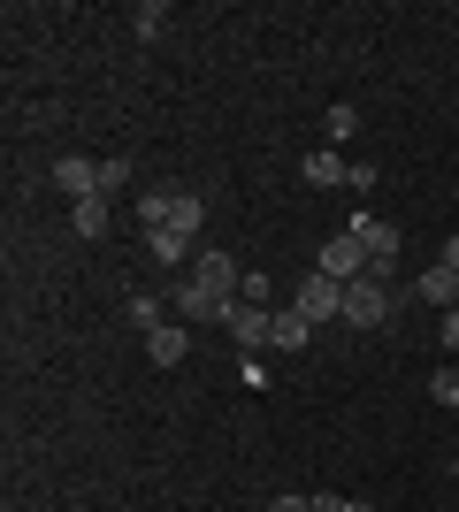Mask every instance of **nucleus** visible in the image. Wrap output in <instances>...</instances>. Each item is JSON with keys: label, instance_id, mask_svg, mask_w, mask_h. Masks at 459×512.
Wrapping results in <instances>:
<instances>
[{"label": "nucleus", "instance_id": "f8f14e48", "mask_svg": "<svg viewBox=\"0 0 459 512\" xmlns=\"http://www.w3.org/2000/svg\"><path fill=\"white\" fill-rule=\"evenodd\" d=\"M146 253L161 260V268H184V260H199V245H192V237H176V230H153Z\"/></svg>", "mask_w": 459, "mask_h": 512}, {"label": "nucleus", "instance_id": "f257e3e1", "mask_svg": "<svg viewBox=\"0 0 459 512\" xmlns=\"http://www.w3.org/2000/svg\"><path fill=\"white\" fill-rule=\"evenodd\" d=\"M238 283H245V260L207 245V253L176 276L169 306H176V321H192V329H222V321H230V306H238Z\"/></svg>", "mask_w": 459, "mask_h": 512}, {"label": "nucleus", "instance_id": "ddd939ff", "mask_svg": "<svg viewBox=\"0 0 459 512\" xmlns=\"http://www.w3.org/2000/svg\"><path fill=\"white\" fill-rule=\"evenodd\" d=\"M169 214H176V192H146V199H138V230H169Z\"/></svg>", "mask_w": 459, "mask_h": 512}, {"label": "nucleus", "instance_id": "6e6552de", "mask_svg": "<svg viewBox=\"0 0 459 512\" xmlns=\"http://www.w3.org/2000/svg\"><path fill=\"white\" fill-rule=\"evenodd\" d=\"M299 176L314 184V192H329V184H345V176H352V161H345L337 146H314V153L299 161Z\"/></svg>", "mask_w": 459, "mask_h": 512}, {"label": "nucleus", "instance_id": "39448f33", "mask_svg": "<svg viewBox=\"0 0 459 512\" xmlns=\"http://www.w3.org/2000/svg\"><path fill=\"white\" fill-rule=\"evenodd\" d=\"M314 268H322L329 283H360V276H375V268H368V253H360V237H352V230H345V237H329Z\"/></svg>", "mask_w": 459, "mask_h": 512}, {"label": "nucleus", "instance_id": "4be33fe9", "mask_svg": "<svg viewBox=\"0 0 459 512\" xmlns=\"http://www.w3.org/2000/svg\"><path fill=\"white\" fill-rule=\"evenodd\" d=\"M375 184H383V176H375V169H368V161H352V176H345V192H360V199H368V192H375Z\"/></svg>", "mask_w": 459, "mask_h": 512}, {"label": "nucleus", "instance_id": "9d476101", "mask_svg": "<svg viewBox=\"0 0 459 512\" xmlns=\"http://www.w3.org/2000/svg\"><path fill=\"white\" fill-rule=\"evenodd\" d=\"M222 329H230V337H238L245 344V352H261V344H268V306H230V321H222Z\"/></svg>", "mask_w": 459, "mask_h": 512}, {"label": "nucleus", "instance_id": "f3484780", "mask_svg": "<svg viewBox=\"0 0 459 512\" xmlns=\"http://www.w3.org/2000/svg\"><path fill=\"white\" fill-rule=\"evenodd\" d=\"M131 31L138 39H161V31H169V0H146V8L131 16Z\"/></svg>", "mask_w": 459, "mask_h": 512}, {"label": "nucleus", "instance_id": "aec40b11", "mask_svg": "<svg viewBox=\"0 0 459 512\" xmlns=\"http://www.w3.org/2000/svg\"><path fill=\"white\" fill-rule=\"evenodd\" d=\"M131 329H161V299H153V291L131 299Z\"/></svg>", "mask_w": 459, "mask_h": 512}, {"label": "nucleus", "instance_id": "dca6fc26", "mask_svg": "<svg viewBox=\"0 0 459 512\" xmlns=\"http://www.w3.org/2000/svg\"><path fill=\"white\" fill-rule=\"evenodd\" d=\"M429 398H437L444 413H459V360H444L437 375H429Z\"/></svg>", "mask_w": 459, "mask_h": 512}, {"label": "nucleus", "instance_id": "1a4fd4ad", "mask_svg": "<svg viewBox=\"0 0 459 512\" xmlns=\"http://www.w3.org/2000/svg\"><path fill=\"white\" fill-rule=\"evenodd\" d=\"M306 337H314V321H306L299 306H276V314H268V352H299Z\"/></svg>", "mask_w": 459, "mask_h": 512}, {"label": "nucleus", "instance_id": "6ab92c4d", "mask_svg": "<svg viewBox=\"0 0 459 512\" xmlns=\"http://www.w3.org/2000/svg\"><path fill=\"white\" fill-rule=\"evenodd\" d=\"M329 138H337V146H345V138H360V107H352V100L329 107Z\"/></svg>", "mask_w": 459, "mask_h": 512}, {"label": "nucleus", "instance_id": "4468645a", "mask_svg": "<svg viewBox=\"0 0 459 512\" xmlns=\"http://www.w3.org/2000/svg\"><path fill=\"white\" fill-rule=\"evenodd\" d=\"M199 222H207L199 192H176V214H169V230H176V237H192V245H199Z\"/></svg>", "mask_w": 459, "mask_h": 512}, {"label": "nucleus", "instance_id": "5701e85b", "mask_svg": "<svg viewBox=\"0 0 459 512\" xmlns=\"http://www.w3.org/2000/svg\"><path fill=\"white\" fill-rule=\"evenodd\" d=\"M444 360H459V306L444 314Z\"/></svg>", "mask_w": 459, "mask_h": 512}, {"label": "nucleus", "instance_id": "423d86ee", "mask_svg": "<svg viewBox=\"0 0 459 512\" xmlns=\"http://www.w3.org/2000/svg\"><path fill=\"white\" fill-rule=\"evenodd\" d=\"M192 352V321H161V329H146V360L153 367H176Z\"/></svg>", "mask_w": 459, "mask_h": 512}, {"label": "nucleus", "instance_id": "412c9836", "mask_svg": "<svg viewBox=\"0 0 459 512\" xmlns=\"http://www.w3.org/2000/svg\"><path fill=\"white\" fill-rule=\"evenodd\" d=\"M123 184H131V161H100V199H115Z\"/></svg>", "mask_w": 459, "mask_h": 512}, {"label": "nucleus", "instance_id": "20e7f679", "mask_svg": "<svg viewBox=\"0 0 459 512\" xmlns=\"http://www.w3.org/2000/svg\"><path fill=\"white\" fill-rule=\"evenodd\" d=\"M352 237H360L368 268H383V276L398 268V222H383V214H352Z\"/></svg>", "mask_w": 459, "mask_h": 512}, {"label": "nucleus", "instance_id": "bb28decb", "mask_svg": "<svg viewBox=\"0 0 459 512\" xmlns=\"http://www.w3.org/2000/svg\"><path fill=\"white\" fill-rule=\"evenodd\" d=\"M452 467H459V436H452Z\"/></svg>", "mask_w": 459, "mask_h": 512}, {"label": "nucleus", "instance_id": "b1692460", "mask_svg": "<svg viewBox=\"0 0 459 512\" xmlns=\"http://www.w3.org/2000/svg\"><path fill=\"white\" fill-rule=\"evenodd\" d=\"M261 512H314V497H268Z\"/></svg>", "mask_w": 459, "mask_h": 512}, {"label": "nucleus", "instance_id": "393cba45", "mask_svg": "<svg viewBox=\"0 0 459 512\" xmlns=\"http://www.w3.org/2000/svg\"><path fill=\"white\" fill-rule=\"evenodd\" d=\"M437 260H444V268L459 276V237H444V253H437Z\"/></svg>", "mask_w": 459, "mask_h": 512}, {"label": "nucleus", "instance_id": "f03ea898", "mask_svg": "<svg viewBox=\"0 0 459 512\" xmlns=\"http://www.w3.org/2000/svg\"><path fill=\"white\" fill-rule=\"evenodd\" d=\"M406 299H414V291H406V283H391L383 268H375V276L345 283V329H383V321H391Z\"/></svg>", "mask_w": 459, "mask_h": 512}, {"label": "nucleus", "instance_id": "7ed1b4c3", "mask_svg": "<svg viewBox=\"0 0 459 512\" xmlns=\"http://www.w3.org/2000/svg\"><path fill=\"white\" fill-rule=\"evenodd\" d=\"M291 306H299V314L314 321V329H329V321H345V283H329L322 268H314V276H306L299 291H291Z\"/></svg>", "mask_w": 459, "mask_h": 512}, {"label": "nucleus", "instance_id": "0eeeda50", "mask_svg": "<svg viewBox=\"0 0 459 512\" xmlns=\"http://www.w3.org/2000/svg\"><path fill=\"white\" fill-rule=\"evenodd\" d=\"M54 184H62L69 199H100V161H85V153H62V161H54Z\"/></svg>", "mask_w": 459, "mask_h": 512}, {"label": "nucleus", "instance_id": "2eb2a0df", "mask_svg": "<svg viewBox=\"0 0 459 512\" xmlns=\"http://www.w3.org/2000/svg\"><path fill=\"white\" fill-rule=\"evenodd\" d=\"M69 222H77V237H108V199H77Z\"/></svg>", "mask_w": 459, "mask_h": 512}, {"label": "nucleus", "instance_id": "a878e982", "mask_svg": "<svg viewBox=\"0 0 459 512\" xmlns=\"http://www.w3.org/2000/svg\"><path fill=\"white\" fill-rule=\"evenodd\" d=\"M337 512H375V505H368V497H345V505H337Z\"/></svg>", "mask_w": 459, "mask_h": 512}, {"label": "nucleus", "instance_id": "9b49d317", "mask_svg": "<svg viewBox=\"0 0 459 512\" xmlns=\"http://www.w3.org/2000/svg\"><path fill=\"white\" fill-rule=\"evenodd\" d=\"M414 299H429V306H437V314H452V306H459V276H452V268H444V260H437V268H429V276L414 283Z\"/></svg>", "mask_w": 459, "mask_h": 512}, {"label": "nucleus", "instance_id": "a211bd4d", "mask_svg": "<svg viewBox=\"0 0 459 512\" xmlns=\"http://www.w3.org/2000/svg\"><path fill=\"white\" fill-rule=\"evenodd\" d=\"M238 299H245V306H268V314H276V283H268L261 268H245V283H238Z\"/></svg>", "mask_w": 459, "mask_h": 512}]
</instances>
